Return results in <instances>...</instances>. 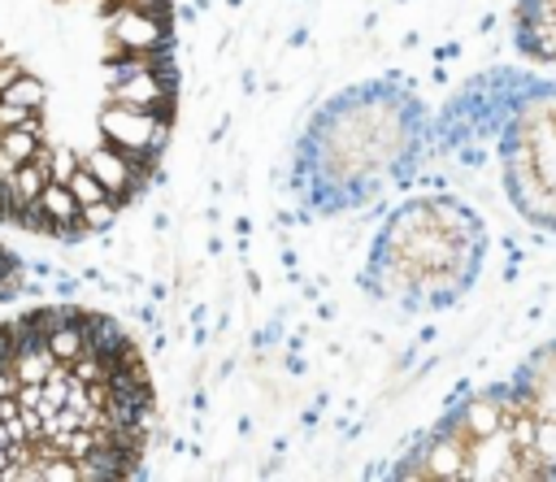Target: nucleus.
Wrapping results in <instances>:
<instances>
[{
	"label": "nucleus",
	"instance_id": "0eeeda50",
	"mask_svg": "<svg viewBox=\"0 0 556 482\" xmlns=\"http://www.w3.org/2000/svg\"><path fill=\"white\" fill-rule=\"evenodd\" d=\"M35 204H39V213H43V217L56 226V234H52L56 243L65 239V230H74V226H78V200H74L70 182H56V178H48Z\"/></svg>",
	"mask_w": 556,
	"mask_h": 482
},
{
	"label": "nucleus",
	"instance_id": "aec40b11",
	"mask_svg": "<svg viewBox=\"0 0 556 482\" xmlns=\"http://www.w3.org/2000/svg\"><path fill=\"white\" fill-rule=\"evenodd\" d=\"M52 4H61V0H52Z\"/></svg>",
	"mask_w": 556,
	"mask_h": 482
},
{
	"label": "nucleus",
	"instance_id": "6e6552de",
	"mask_svg": "<svg viewBox=\"0 0 556 482\" xmlns=\"http://www.w3.org/2000/svg\"><path fill=\"white\" fill-rule=\"evenodd\" d=\"M43 182H48V161H22L13 174H9V221L22 213V208H30L35 200H39V191H43Z\"/></svg>",
	"mask_w": 556,
	"mask_h": 482
},
{
	"label": "nucleus",
	"instance_id": "a211bd4d",
	"mask_svg": "<svg viewBox=\"0 0 556 482\" xmlns=\"http://www.w3.org/2000/svg\"><path fill=\"white\" fill-rule=\"evenodd\" d=\"M9 465H13V456H9V447H4V443H0V473H4V469H9Z\"/></svg>",
	"mask_w": 556,
	"mask_h": 482
},
{
	"label": "nucleus",
	"instance_id": "f3484780",
	"mask_svg": "<svg viewBox=\"0 0 556 482\" xmlns=\"http://www.w3.org/2000/svg\"><path fill=\"white\" fill-rule=\"evenodd\" d=\"M13 360V330H9V321H0V365H9Z\"/></svg>",
	"mask_w": 556,
	"mask_h": 482
},
{
	"label": "nucleus",
	"instance_id": "dca6fc26",
	"mask_svg": "<svg viewBox=\"0 0 556 482\" xmlns=\"http://www.w3.org/2000/svg\"><path fill=\"white\" fill-rule=\"evenodd\" d=\"M22 69H26V65H22L17 56H4V61H0V91H4V87H9V83L22 74Z\"/></svg>",
	"mask_w": 556,
	"mask_h": 482
},
{
	"label": "nucleus",
	"instance_id": "7ed1b4c3",
	"mask_svg": "<svg viewBox=\"0 0 556 482\" xmlns=\"http://www.w3.org/2000/svg\"><path fill=\"white\" fill-rule=\"evenodd\" d=\"M96 130H100L104 143L122 148V152L135 156V161H165L169 135H174V113L104 100L100 113H96Z\"/></svg>",
	"mask_w": 556,
	"mask_h": 482
},
{
	"label": "nucleus",
	"instance_id": "f8f14e48",
	"mask_svg": "<svg viewBox=\"0 0 556 482\" xmlns=\"http://www.w3.org/2000/svg\"><path fill=\"white\" fill-rule=\"evenodd\" d=\"M70 191H74L78 208H83V204H96V200H104V195H109V191H104V182H100L87 165H78V169L70 174Z\"/></svg>",
	"mask_w": 556,
	"mask_h": 482
},
{
	"label": "nucleus",
	"instance_id": "2eb2a0df",
	"mask_svg": "<svg viewBox=\"0 0 556 482\" xmlns=\"http://www.w3.org/2000/svg\"><path fill=\"white\" fill-rule=\"evenodd\" d=\"M39 482H83L78 460L70 456H39Z\"/></svg>",
	"mask_w": 556,
	"mask_h": 482
},
{
	"label": "nucleus",
	"instance_id": "f03ea898",
	"mask_svg": "<svg viewBox=\"0 0 556 482\" xmlns=\"http://www.w3.org/2000/svg\"><path fill=\"white\" fill-rule=\"evenodd\" d=\"M517 48L556 65V0H517ZM508 200L534 226L556 230V91L530 96L500 143Z\"/></svg>",
	"mask_w": 556,
	"mask_h": 482
},
{
	"label": "nucleus",
	"instance_id": "9b49d317",
	"mask_svg": "<svg viewBox=\"0 0 556 482\" xmlns=\"http://www.w3.org/2000/svg\"><path fill=\"white\" fill-rule=\"evenodd\" d=\"M117 217H122V204L117 200H96V204H83L78 208V226L87 230V234H109L113 226H117Z\"/></svg>",
	"mask_w": 556,
	"mask_h": 482
},
{
	"label": "nucleus",
	"instance_id": "6ab92c4d",
	"mask_svg": "<svg viewBox=\"0 0 556 482\" xmlns=\"http://www.w3.org/2000/svg\"><path fill=\"white\" fill-rule=\"evenodd\" d=\"M4 56H13V48H4V43H0V61H4Z\"/></svg>",
	"mask_w": 556,
	"mask_h": 482
},
{
	"label": "nucleus",
	"instance_id": "9d476101",
	"mask_svg": "<svg viewBox=\"0 0 556 482\" xmlns=\"http://www.w3.org/2000/svg\"><path fill=\"white\" fill-rule=\"evenodd\" d=\"M43 343H48V352H52L61 365H70V360L87 347V339H83V317H78V321H61L56 330L43 334Z\"/></svg>",
	"mask_w": 556,
	"mask_h": 482
},
{
	"label": "nucleus",
	"instance_id": "4468645a",
	"mask_svg": "<svg viewBox=\"0 0 556 482\" xmlns=\"http://www.w3.org/2000/svg\"><path fill=\"white\" fill-rule=\"evenodd\" d=\"M70 373H74L83 386H87V382H104V378H109V360H100L96 352H87V347H83V352L70 360Z\"/></svg>",
	"mask_w": 556,
	"mask_h": 482
},
{
	"label": "nucleus",
	"instance_id": "f257e3e1",
	"mask_svg": "<svg viewBox=\"0 0 556 482\" xmlns=\"http://www.w3.org/2000/svg\"><path fill=\"white\" fill-rule=\"evenodd\" d=\"M400 478H556V343L504 386L469 395L395 469Z\"/></svg>",
	"mask_w": 556,
	"mask_h": 482
},
{
	"label": "nucleus",
	"instance_id": "423d86ee",
	"mask_svg": "<svg viewBox=\"0 0 556 482\" xmlns=\"http://www.w3.org/2000/svg\"><path fill=\"white\" fill-rule=\"evenodd\" d=\"M83 339H87V352H96L109 365H117L122 356H130L139 347L130 339V330L113 313H104V308H83Z\"/></svg>",
	"mask_w": 556,
	"mask_h": 482
},
{
	"label": "nucleus",
	"instance_id": "39448f33",
	"mask_svg": "<svg viewBox=\"0 0 556 482\" xmlns=\"http://www.w3.org/2000/svg\"><path fill=\"white\" fill-rule=\"evenodd\" d=\"M104 100L174 113V104H178V65H165V69H135V74H126V78H113V83L104 87Z\"/></svg>",
	"mask_w": 556,
	"mask_h": 482
},
{
	"label": "nucleus",
	"instance_id": "ddd939ff",
	"mask_svg": "<svg viewBox=\"0 0 556 482\" xmlns=\"http://www.w3.org/2000/svg\"><path fill=\"white\" fill-rule=\"evenodd\" d=\"M83 165V156L74 152V148H65V143H48V178H56V182H70V174Z\"/></svg>",
	"mask_w": 556,
	"mask_h": 482
},
{
	"label": "nucleus",
	"instance_id": "20e7f679",
	"mask_svg": "<svg viewBox=\"0 0 556 482\" xmlns=\"http://www.w3.org/2000/svg\"><path fill=\"white\" fill-rule=\"evenodd\" d=\"M104 39L113 52H156L165 43H174V17L161 13H143L130 4H113L104 17Z\"/></svg>",
	"mask_w": 556,
	"mask_h": 482
},
{
	"label": "nucleus",
	"instance_id": "1a4fd4ad",
	"mask_svg": "<svg viewBox=\"0 0 556 482\" xmlns=\"http://www.w3.org/2000/svg\"><path fill=\"white\" fill-rule=\"evenodd\" d=\"M0 96L13 100V104H22V109H43V104H48V83H43L35 69H22Z\"/></svg>",
	"mask_w": 556,
	"mask_h": 482
}]
</instances>
